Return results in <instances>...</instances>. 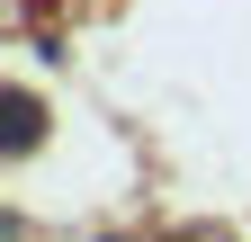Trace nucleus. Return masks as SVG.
Wrapping results in <instances>:
<instances>
[{
    "instance_id": "nucleus-1",
    "label": "nucleus",
    "mask_w": 251,
    "mask_h": 242,
    "mask_svg": "<svg viewBox=\"0 0 251 242\" xmlns=\"http://www.w3.org/2000/svg\"><path fill=\"white\" fill-rule=\"evenodd\" d=\"M18 144H36V99H27V90H9V153Z\"/></svg>"
}]
</instances>
